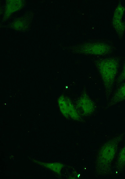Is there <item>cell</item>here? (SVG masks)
Returning <instances> with one entry per match:
<instances>
[{
    "mask_svg": "<svg viewBox=\"0 0 125 179\" xmlns=\"http://www.w3.org/2000/svg\"><path fill=\"white\" fill-rule=\"evenodd\" d=\"M114 139L106 143L101 148L98 155L97 168L101 173H106L110 169L116 150Z\"/></svg>",
    "mask_w": 125,
    "mask_h": 179,
    "instance_id": "cell-2",
    "label": "cell"
},
{
    "mask_svg": "<svg viewBox=\"0 0 125 179\" xmlns=\"http://www.w3.org/2000/svg\"><path fill=\"white\" fill-rule=\"evenodd\" d=\"M124 101H125V83L119 84L115 91L112 93L107 102V107H111Z\"/></svg>",
    "mask_w": 125,
    "mask_h": 179,
    "instance_id": "cell-4",
    "label": "cell"
},
{
    "mask_svg": "<svg viewBox=\"0 0 125 179\" xmlns=\"http://www.w3.org/2000/svg\"><path fill=\"white\" fill-rule=\"evenodd\" d=\"M96 65L101 79L107 102L112 93L117 78L118 63L115 59H101L96 62Z\"/></svg>",
    "mask_w": 125,
    "mask_h": 179,
    "instance_id": "cell-1",
    "label": "cell"
},
{
    "mask_svg": "<svg viewBox=\"0 0 125 179\" xmlns=\"http://www.w3.org/2000/svg\"><path fill=\"white\" fill-rule=\"evenodd\" d=\"M75 105L82 117L93 114L96 109V105L85 90H83L77 99Z\"/></svg>",
    "mask_w": 125,
    "mask_h": 179,
    "instance_id": "cell-3",
    "label": "cell"
}]
</instances>
